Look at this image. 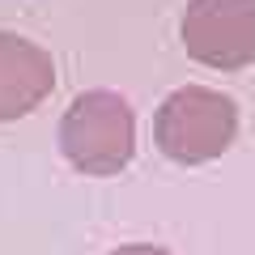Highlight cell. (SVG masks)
Returning <instances> with one entry per match:
<instances>
[{
  "label": "cell",
  "mask_w": 255,
  "mask_h": 255,
  "mask_svg": "<svg viewBox=\"0 0 255 255\" xmlns=\"http://www.w3.org/2000/svg\"><path fill=\"white\" fill-rule=\"evenodd\" d=\"M60 153L94 179L119 174L136 153V115L115 90H85L60 119Z\"/></svg>",
  "instance_id": "1"
},
{
  "label": "cell",
  "mask_w": 255,
  "mask_h": 255,
  "mask_svg": "<svg viewBox=\"0 0 255 255\" xmlns=\"http://www.w3.org/2000/svg\"><path fill=\"white\" fill-rule=\"evenodd\" d=\"M238 136V107L209 85H183L166 94L153 115V145L179 166H204L221 157Z\"/></svg>",
  "instance_id": "2"
},
{
  "label": "cell",
  "mask_w": 255,
  "mask_h": 255,
  "mask_svg": "<svg viewBox=\"0 0 255 255\" xmlns=\"http://www.w3.org/2000/svg\"><path fill=\"white\" fill-rule=\"evenodd\" d=\"M183 51L204 68L238 73L255 64V0H187L179 21Z\"/></svg>",
  "instance_id": "3"
},
{
  "label": "cell",
  "mask_w": 255,
  "mask_h": 255,
  "mask_svg": "<svg viewBox=\"0 0 255 255\" xmlns=\"http://www.w3.org/2000/svg\"><path fill=\"white\" fill-rule=\"evenodd\" d=\"M55 90V64L34 38L0 30V124L26 119Z\"/></svg>",
  "instance_id": "4"
},
{
  "label": "cell",
  "mask_w": 255,
  "mask_h": 255,
  "mask_svg": "<svg viewBox=\"0 0 255 255\" xmlns=\"http://www.w3.org/2000/svg\"><path fill=\"white\" fill-rule=\"evenodd\" d=\"M111 255H170V251L166 247H153V243H128V247H119Z\"/></svg>",
  "instance_id": "5"
}]
</instances>
